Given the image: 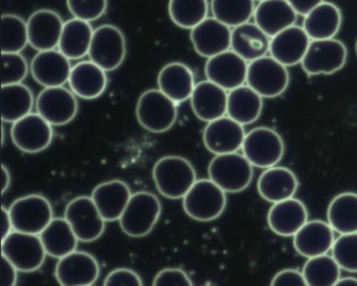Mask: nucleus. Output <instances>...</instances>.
I'll list each match as a JSON object with an SVG mask.
<instances>
[{
  "mask_svg": "<svg viewBox=\"0 0 357 286\" xmlns=\"http://www.w3.org/2000/svg\"><path fill=\"white\" fill-rule=\"evenodd\" d=\"M156 189L169 200L183 198L197 181L193 165L179 156L160 158L152 170Z\"/></svg>",
  "mask_w": 357,
  "mask_h": 286,
  "instance_id": "f257e3e1",
  "label": "nucleus"
},
{
  "mask_svg": "<svg viewBox=\"0 0 357 286\" xmlns=\"http://www.w3.org/2000/svg\"><path fill=\"white\" fill-rule=\"evenodd\" d=\"M162 213L158 196L150 192L132 194L124 213L119 219L121 229L129 237H145L151 233Z\"/></svg>",
  "mask_w": 357,
  "mask_h": 286,
  "instance_id": "f03ea898",
  "label": "nucleus"
},
{
  "mask_svg": "<svg viewBox=\"0 0 357 286\" xmlns=\"http://www.w3.org/2000/svg\"><path fill=\"white\" fill-rule=\"evenodd\" d=\"M227 193L210 179H197L183 198L185 214L202 223L220 217L227 208Z\"/></svg>",
  "mask_w": 357,
  "mask_h": 286,
  "instance_id": "7ed1b4c3",
  "label": "nucleus"
},
{
  "mask_svg": "<svg viewBox=\"0 0 357 286\" xmlns=\"http://www.w3.org/2000/svg\"><path fill=\"white\" fill-rule=\"evenodd\" d=\"M254 166L243 154L234 153L215 156L208 165V173L225 193H239L252 183Z\"/></svg>",
  "mask_w": 357,
  "mask_h": 286,
  "instance_id": "20e7f679",
  "label": "nucleus"
},
{
  "mask_svg": "<svg viewBox=\"0 0 357 286\" xmlns=\"http://www.w3.org/2000/svg\"><path fill=\"white\" fill-rule=\"evenodd\" d=\"M135 114L144 129L152 133H164L176 122L177 104L160 89H148L139 98Z\"/></svg>",
  "mask_w": 357,
  "mask_h": 286,
  "instance_id": "39448f33",
  "label": "nucleus"
},
{
  "mask_svg": "<svg viewBox=\"0 0 357 286\" xmlns=\"http://www.w3.org/2000/svg\"><path fill=\"white\" fill-rule=\"evenodd\" d=\"M289 81L287 68L271 56L248 63L246 83L263 99H273L285 93Z\"/></svg>",
  "mask_w": 357,
  "mask_h": 286,
  "instance_id": "423d86ee",
  "label": "nucleus"
},
{
  "mask_svg": "<svg viewBox=\"0 0 357 286\" xmlns=\"http://www.w3.org/2000/svg\"><path fill=\"white\" fill-rule=\"evenodd\" d=\"M1 254L22 273L38 271L47 256L40 236L18 231L1 240Z\"/></svg>",
  "mask_w": 357,
  "mask_h": 286,
  "instance_id": "0eeeda50",
  "label": "nucleus"
},
{
  "mask_svg": "<svg viewBox=\"0 0 357 286\" xmlns=\"http://www.w3.org/2000/svg\"><path fill=\"white\" fill-rule=\"evenodd\" d=\"M242 151L252 166L268 169L281 162L285 144L281 135L273 128L257 127L246 133Z\"/></svg>",
  "mask_w": 357,
  "mask_h": 286,
  "instance_id": "6e6552de",
  "label": "nucleus"
},
{
  "mask_svg": "<svg viewBox=\"0 0 357 286\" xmlns=\"http://www.w3.org/2000/svg\"><path fill=\"white\" fill-rule=\"evenodd\" d=\"M14 231L40 235L54 219L51 202L39 194L17 198L9 209Z\"/></svg>",
  "mask_w": 357,
  "mask_h": 286,
  "instance_id": "1a4fd4ad",
  "label": "nucleus"
},
{
  "mask_svg": "<svg viewBox=\"0 0 357 286\" xmlns=\"http://www.w3.org/2000/svg\"><path fill=\"white\" fill-rule=\"evenodd\" d=\"M126 54V38L118 27L103 24L96 29L89 53L91 61L112 72L122 66Z\"/></svg>",
  "mask_w": 357,
  "mask_h": 286,
  "instance_id": "9d476101",
  "label": "nucleus"
},
{
  "mask_svg": "<svg viewBox=\"0 0 357 286\" xmlns=\"http://www.w3.org/2000/svg\"><path fill=\"white\" fill-rule=\"evenodd\" d=\"M348 50L338 39L311 40L303 59V70L310 76L332 75L346 66Z\"/></svg>",
  "mask_w": 357,
  "mask_h": 286,
  "instance_id": "9b49d317",
  "label": "nucleus"
},
{
  "mask_svg": "<svg viewBox=\"0 0 357 286\" xmlns=\"http://www.w3.org/2000/svg\"><path fill=\"white\" fill-rule=\"evenodd\" d=\"M64 218L70 223L79 241L93 242L105 231V223L91 196H79L68 202Z\"/></svg>",
  "mask_w": 357,
  "mask_h": 286,
  "instance_id": "f8f14e48",
  "label": "nucleus"
},
{
  "mask_svg": "<svg viewBox=\"0 0 357 286\" xmlns=\"http://www.w3.org/2000/svg\"><path fill=\"white\" fill-rule=\"evenodd\" d=\"M14 145L24 153H39L49 148L53 141V126L38 112H31L12 125Z\"/></svg>",
  "mask_w": 357,
  "mask_h": 286,
  "instance_id": "ddd939ff",
  "label": "nucleus"
},
{
  "mask_svg": "<svg viewBox=\"0 0 357 286\" xmlns=\"http://www.w3.org/2000/svg\"><path fill=\"white\" fill-rule=\"evenodd\" d=\"M37 112L52 126H64L78 114L77 96L64 86L45 89L36 100Z\"/></svg>",
  "mask_w": 357,
  "mask_h": 286,
  "instance_id": "4468645a",
  "label": "nucleus"
},
{
  "mask_svg": "<svg viewBox=\"0 0 357 286\" xmlns=\"http://www.w3.org/2000/svg\"><path fill=\"white\" fill-rule=\"evenodd\" d=\"M99 262L86 252L75 250L58 259L55 277L60 286H91L100 276Z\"/></svg>",
  "mask_w": 357,
  "mask_h": 286,
  "instance_id": "2eb2a0df",
  "label": "nucleus"
},
{
  "mask_svg": "<svg viewBox=\"0 0 357 286\" xmlns=\"http://www.w3.org/2000/svg\"><path fill=\"white\" fill-rule=\"evenodd\" d=\"M248 62L235 52L229 50L225 53L208 58L204 68L206 79L225 91H233L246 82Z\"/></svg>",
  "mask_w": 357,
  "mask_h": 286,
  "instance_id": "dca6fc26",
  "label": "nucleus"
},
{
  "mask_svg": "<svg viewBox=\"0 0 357 286\" xmlns=\"http://www.w3.org/2000/svg\"><path fill=\"white\" fill-rule=\"evenodd\" d=\"M245 135L244 126L225 116L206 124L202 140L211 153L220 156L242 149Z\"/></svg>",
  "mask_w": 357,
  "mask_h": 286,
  "instance_id": "f3484780",
  "label": "nucleus"
},
{
  "mask_svg": "<svg viewBox=\"0 0 357 286\" xmlns=\"http://www.w3.org/2000/svg\"><path fill=\"white\" fill-rule=\"evenodd\" d=\"M192 45L198 55L212 58L231 50V30L214 17H208L190 33Z\"/></svg>",
  "mask_w": 357,
  "mask_h": 286,
  "instance_id": "a211bd4d",
  "label": "nucleus"
},
{
  "mask_svg": "<svg viewBox=\"0 0 357 286\" xmlns=\"http://www.w3.org/2000/svg\"><path fill=\"white\" fill-rule=\"evenodd\" d=\"M29 45L38 52L51 51L59 47L64 22L53 10L34 12L28 22Z\"/></svg>",
  "mask_w": 357,
  "mask_h": 286,
  "instance_id": "6ab92c4d",
  "label": "nucleus"
},
{
  "mask_svg": "<svg viewBox=\"0 0 357 286\" xmlns=\"http://www.w3.org/2000/svg\"><path fill=\"white\" fill-rule=\"evenodd\" d=\"M72 68L70 59L59 50L38 52L30 66L33 78L45 89L68 83Z\"/></svg>",
  "mask_w": 357,
  "mask_h": 286,
  "instance_id": "aec40b11",
  "label": "nucleus"
},
{
  "mask_svg": "<svg viewBox=\"0 0 357 286\" xmlns=\"http://www.w3.org/2000/svg\"><path fill=\"white\" fill-rule=\"evenodd\" d=\"M307 221L308 210L296 197L273 204L267 214L269 229L281 237H294Z\"/></svg>",
  "mask_w": 357,
  "mask_h": 286,
  "instance_id": "412c9836",
  "label": "nucleus"
},
{
  "mask_svg": "<svg viewBox=\"0 0 357 286\" xmlns=\"http://www.w3.org/2000/svg\"><path fill=\"white\" fill-rule=\"evenodd\" d=\"M334 241V229L329 223L319 219L307 221L294 236V248L307 259L328 254L333 248Z\"/></svg>",
  "mask_w": 357,
  "mask_h": 286,
  "instance_id": "4be33fe9",
  "label": "nucleus"
},
{
  "mask_svg": "<svg viewBox=\"0 0 357 286\" xmlns=\"http://www.w3.org/2000/svg\"><path fill=\"white\" fill-rule=\"evenodd\" d=\"M227 97L229 93L222 87L208 80L202 81L190 98L192 110L202 122H212L227 114Z\"/></svg>",
  "mask_w": 357,
  "mask_h": 286,
  "instance_id": "5701e85b",
  "label": "nucleus"
},
{
  "mask_svg": "<svg viewBox=\"0 0 357 286\" xmlns=\"http://www.w3.org/2000/svg\"><path fill=\"white\" fill-rule=\"evenodd\" d=\"M310 43L304 29L292 26L271 39L269 53L286 68L298 66L302 63Z\"/></svg>",
  "mask_w": 357,
  "mask_h": 286,
  "instance_id": "b1692460",
  "label": "nucleus"
},
{
  "mask_svg": "<svg viewBox=\"0 0 357 286\" xmlns=\"http://www.w3.org/2000/svg\"><path fill=\"white\" fill-rule=\"evenodd\" d=\"M257 188L261 197L273 204L294 197L298 189V179L290 169L275 166L263 171Z\"/></svg>",
  "mask_w": 357,
  "mask_h": 286,
  "instance_id": "393cba45",
  "label": "nucleus"
},
{
  "mask_svg": "<svg viewBox=\"0 0 357 286\" xmlns=\"http://www.w3.org/2000/svg\"><path fill=\"white\" fill-rule=\"evenodd\" d=\"M131 196L130 188L120 179L100 183L91 193V198L105 221L119 220Z\"/></svg>",
  "mask_w": 357,
  "mask_h": 286,
  "instance_id": "a878e982",
  "label": "nucleus"
},
{
  "mask_svg": "<svg viewBox=\"0 0 357 286\" xmlns=\"http://www.w3.org/2000/svg\"><path fill=\"white\" fill-rule=\"evenodd\" d=\"M255 24L273 38L282 31L296 26L298 14L287 0H264L256 7Z\"/></svg>",
  "mask_w": 357,
  "mask_h": 286,
  "instance_id": "bb28decb",
  "label": "nucleus"
},
{
  "mask_svg": "<svg viewBox=\"0 0 357 286\" xmlns=\"http://www.w3.org/2000/svg\"><path fill=\"white\" fill-rule=\"evenodd\" d=\"M93 61H82L73 66L70 73V91L84 100H93L103 95L107 89V74Z\"/></svg>",
  "mask_w": 357,
  "mask_h": 286,
  "instance_id": "cd10ccee",
  "label": "nucleus"
},
{
  "mask_svg": "<svg viewBox=\"0 0 357 286\" xmlns=\"http://www.w3.org/2000/svg\"><path fill=\"white\" fill-rule=\"evenodd\" d=\"M158 89L178 104L191 98L195 89V77L189 66L181 62H171L160 70Z\"/></svg>",
  "mask_w": 357,
  "mask_h": 286,
  "instance_id": "c85d7f7f",
  "label": "nucleus"
},
{
  "mask_svg": "<svg viewBox=\"0 0 357 286\" xmlns=\"http://www.w3.org/2000/svg\"><path fill=\"white\" fill-rule=\"evenodd\" d=\"M342 22L340 8L329 1H324L305 16L302 28L311 40H325L337 35Z\"/></svg>",
  "mask_w": 357,
  "mask_h": 286,
  "instance_id": "c756f323",
  "label": "nucleus"
},
{
  "mask_svg": "<svg viewBox=\"0 0 357 286\" xmlns=\"http://www.w3.org/2000/svg\"><path fill=\"white\" fill-rule=\"evenodd\" d=\"M269 38L256 24L246 22L231 30V50L246 61L252 62L268 53Z\"/></svg>",
  "mask_w": 357,
  "mask_h": 286,
  "instance_id": "7c9ffc66",
  "label": "nucleus"
},
{
  "mask_svg": "<svg viewBox=\"0 0 357 286\" xmlns=\"http://www.w3.org/2000/svg\"><path fill=\"white\" fill-rule=\"evenodd\" d=\"M262 110L263 98L248 85H242L229 91L227 116L242 126L256 122L260 118Z\"/></svg>",
  "mask_w": 357,
  "mask_h": 286,
  "instance_id": "2f4dec72",
  "label": "nucleus"
},
{
  "mask_svg": "<svg viewBox=\"0 0 357 286\" xmlns=\"http://www.w3.org/2000/svg\"><path fill=\"white\" fill-rule=\"evenodd\" d=\"M93 32L91 22L73 18L64 22L58 49L70 60L82 59L89 55Z\"/></svg>",
  "mask_w": 357,
  "mask_h": 286,
  "instance_id": "473e14b6",
  "label": "nucleus"
},
{
  "mask_svg": "<svg viewBox=\"0 0 357 286\" xmlns=\"http://www.w3.org/2000/svg\"><path fill=\"white\" fill-rule=\"evenodd\" d=\"M47 256L61 259L77 250L79 239L66 218H54L40 234Z\"/></svg>",
  "mask_w": 357,
  "mask_h": 286,
  "instance_id": "72a5a7b5",
  "label": "nucleus"
},
{
  "mask_svg": "<svg viewBox=\"0 0 357 286\" xmlns=\"http://www.w3.org/2000/svg\"><path fill=\"white\" fill-rule=\"evenodd\" d=\"M34 95L24 83L1 87V119L5 123H14L32 112Z\"/></svg>",
  "mask_w": 357,
  "mask_h": 286,
  "instance_id": "f704fd0d",
  "label": "nucleus"
},
{
  "mask_svg": "<svg viewBox=\"0 0 357 286\" xmlns=\"http://www.w3.org/2000/svg\"><path fill=\"white\" fill-rule=\"evenodd\" d=\"M327 220L340 235L357 233V194L344 192L336 195L328 206Z\"/></svg>",
  "mask_w": 357,
  "mask_h": 286,
  "instance_id": "c9c22d12",
  "label": "nucleus"
},
{
  "mask_svg": "<svg viewBox=\"0 0 357 286\" xmlns=\"http://www.w3.org/2000/svg\"><path fill=\"white\" fill-rule=\"evenodd\" d=\"M208 0H169L168 12L175 26L193 30L208 18Z\"/></svg>",
  "mask_w": 357,
  "mask_h": 286,
  "instance_id": "e433bc0d",
  "label": "nucleus"
},
{
  "mask_svg": "<svg viewBox=\"0 0 357 286\" xmlns=\"http://www.w3.org/2000/svg\"><path fill=\"white\" fill-rule=\"evenodd\" d=\"M255 10V0H211L213 17L229 28L250 22Z\"/></svg>",
  "mask_w": 357,
  "mask_h": 286,
  "instance_id": "4c0bfd02",
  "label": "nucleus"
},
{
  "mask_svg": "<svg viewBox=\"0 0 357 286\" xmlns=\"http://www.w3.org/2000/svg\"><path fill=\"white\" fill-rule=\"evenodd\" d=\"M340 271L332 255L326 254L309 258L302 273L308 286H334L340 279Z\"/></svg>",
  "mask_w": 357,
  "mask_h": 286,
  "instance_id": "58836bf2",
  "label": "nucleus"
},
{
  "mask_svg": "<svg viewBox=\"0 0 357 286\" xmlns=\"http://www.w3.org/2000/svg\"><path fill=\"white\" fill-rule=\"evenodd\" d=\"M1 53H20L29 45L28 22L20 16L3 14L0 24Z\"/></svg>",
  "mask_w": 357,
  "mask_h": 286,
  "instance_id": "ea45409f",
  "label": "nucleus"
},
{
  "mask_svg": "<svg viewBox=\"0 0 357 286\" xmlns=\"http://www.w3.org/2000/svg\"><path fill=\"white\" fill-rule=\"evenodd\" d=\"M331 252L340 269L357 273V233L342 234L335 238Z\"/></svg>",
  "mask_w": 357,
  "mask_h": 286,
  "instance_id": "a19ab883",
  "label": "nucleus"
},
{
  "mask_svg": "<svg viewBox=\"0 0 357 286\" xmlns=\"http://www.w3.org/2000/svg\"><path fill=\"white\" fill-rule=\"evenodd\" d=\"M29 64L20 53L1 54V85L18 84L28 76Z\"/></svg>",
  "mask_w": 357,
  "mask_h": 286,
  "instance_id": "79ce46f5",
  "label": "nucleus"
},
{
  "mask_svg": "<svg viewBox=\"0 0 357 286\" xmlns=\"http://www.w3.org/2000/svg\"><path fill=\"white\" fill-rule=\"evenodd\" d=\"M66 5L74 18L93 22L106 13L108 0H66Z\"/></svg>",
  "mask_w": 357,
  "mask_h": 286,
  "instance_id": "37998d69",
  "label": "nucleus"
},
{
  "mask_svg": "<svg viewBox=\"0 0 357 286\" xmlns=\"http://www.w3.org/2000/svg\"><path fill=\"white\" fill-rule=\"evenodd\" d=\"M152 286H193V283L183 269L168 267L158 271Z\"/></svg>",
  "mask_w": 357,
  "mask_h": 286,
  "instance_id": "c03bdc74",
  "label": "nucleus"
},
{
  "mask_svg": "<svg viewBox=\"0 0 357 286\" xmlns=\"http://www.w3.org/2000/svg\"><path fill=\"white\" fill-rule=\"evenodd\" d=\"M103 286H144V284L137 271L126 267H120L106 276Z\"/></svg>",
  "mask_w": 357,
  "mask_h": 286,
  "instance_id": "a18cd8bd",
  "label": "nucleus"
},
{
  "mask_svg": "<svg viewBox=\"0 0 357 286\" xmlns=\"http://www.w3.org/2000/svg\"><path fill=\"white\" fill-rule=\"evenodd\" d=\"M271 286H308L302 271L294 269H285L275 273Z\"/></svg>",
  "mask_w": 357,
  "mask_h": 286,
  "instance_id": "49530a36",
  "label": "nucleus"
},
{
  "mask_svg": "<svg viewBox=\"0 0 357 286\" xmlns=\"http://www.w3.org/2000/svg\"><path fill=\"white\" fill-rule=\"evenodd\" d=\"M18 271L9 259L1 256V286L17 285Z\"/></svg>",
  "mask_w": 357,
  "mask_h": 286,
  "instance_id": "de8ad7c7",
  "label": "nucleus"
},
{
  "mask_svg": "<svg viewBox=\"0 0 357 286\" xmlns=\"http://www.w3.org/2000/svg\"><path fill=\"white\" fill-rule=\"evenodd\" d=\"M298 15L306 16L325 0H287Z\"/></svg>",
  "mask_w": 357,
  "mask_h": 286,
  "instance_id": "09e8293b",
  "label": "nucleus"
},
{
  "mask_svg": "<svg viewBox=\"0 0 357 286\" xmlns=\"http://www.w3.org/2000/svg\"><path fill=\"white\" fill-rule=\"evenodd\" d=\"M14 231L13 223H12L11 215L9 209L1 206V240L10 235Z\"/></svg>",
  "mask_w": 357,
  "mask_h": 286,
  "instance_id": "8fccbe9b",
  "label": "nucleus"
},
{
  "mask_svg": "<svg viewBox=\"0 0 357 286\" xmlns=\"http://www.w3.org/2000/svg\"><path fill=\"white\" fill-rule=\"evenodd\" d=\"M10 183H11V175H10L9 169L3 164L1 166V192L5 194L9 189Z\"/></svg>",
  "mask_w": 357,
  "mask_h": 286,
  "instance_id": "3c124183",
  "label": "nucleus"
},
{
  "mask_svg": "<svg viewBox=\"0 0 357 286\" xmlns=\"http://www.w3.org/2000/svg\"><path fill=\"white\" fill-rule=\"evenodd\" d=\"M334 286H357V278L344 277L340 278L337 283Z\"/></svg>",
  "mask_w": 357,
  "mask_h": 286,
  "instance_id": "603ef678",
  "label": "nucleus"
},
{
  "mask_svg": "<svg viewBox=\"0 0 357 286\" xmlns=\"http://www.w3.org/2000/svg\"><path fill=\"white\" fill-rule=\"evenodd\" d=\"M5 142V128L3 127V144Z\"/></svg>",
  "mask_w": 357,
  "mask_h": 286,
  "instance_id": "864d4df0",
  "label": "nucleus"
},
{
  "mask_svg": "<svg viewBox=\"0 0 357 286\" xmlns=\"http://www.w3.org/2000/svg\"><path fill=\"white\" fill-rule=\"evenodd\" d=\"M355 51H356V54H357V40H356V45H355Z\"/></svg>",
  "mask_w": 357,
  "mask_h": 286,
  "instance_id": "5fc2aeb1",
  "label": "nucleus"
},
{
  "mask_svg": "<svg viewBox=\"0 0 357 286\" xmlns=\"http://www.w3.org/2000/svg\"><path fill=\"white\" fill-rule=\"evenodd\" d=\"M258 1H260L261 3V1H264V0H258Z\"/></svg>",
  "mask_w": 357,
  "mask_h": 286,
  "instance_id": "6e6d98bb",
  "label": "nucleus"
},
{
  "mask_svg": "<svg viewBox=\"0 0 357 286\" xmlns=\"http://www.w3.org/2000/svg\"><path fill=\"white\" fill-rule=\"evenodd\" d=\"M91 286H93V285H91Z\"/></svg>",
  "mask_w": 357,
  "mask_h": 286,
  "instance_id": "4d7b16f0",
  "label": "nucleus"
}]
</instances>
